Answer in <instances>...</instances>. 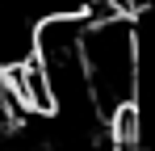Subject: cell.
<instances>
[{"label":"cell","instance_id":"obj_1","mask_svg":"<svg viewBox=\"0 0 155 151\" xmlns=\"http://www.w3.org/2000/svg\"><path fill=\"white\" fill-rule=\"evenodd\" d=\"M80 67L88 80V97L92 109L105 122L138 105V67H143V50L134 38V17H113V21H92L80 34Z\"/></svg>","mask_w":155,"mask_h":151}]
</instances>
